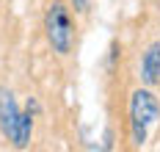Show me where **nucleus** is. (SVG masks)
<instances>
[{
    "label": "nucleus",
    "mask_w": 160,
    "mask_h": 152,
    "mask_svg": "<svg viewBox=\"0 0 160 152\" xmlns=\"http://www.w3.org/2000/svg\"><path fill=\"white\" fill-rule=\"evenodd\" d=\"M127 116H130V141H132V147H144L152 127L160 119V100L149 86L135 89L130 94Z\"/></svg>",
    "instance_id": "nucleus-1"
},
{
    "label": "nucleus",
    "mask_w": 160,
    "mask_h": 152,
    "mask_svg": "<svg viewBox=\"0 0 160 152\" xmlns=\"http://www.w3.org/2000/svg\"><path fill=\"white\" fill-rule=\"evenodd\" d=\"M44 36L47 44L52 47L55 55H69L75 44V22H72V8L64 0L50 3L47 17H44Z\"/></svg>",
    "instance_id": "nucleus-2"
},
{
    "label": "nucleus",
    "mask_w": 160,
    "mask_h": 152,
    "mask_svg": "<svg viewBox=\"0 0 160 152\" xmlns=\"http://www.w3.org/2000/svg\"><path fill=\"white\" fill-rule=\"evenodd\" d=\"M17 119H19V105L14 100V91L3 86L0 89V133H3V138L11 141L17 130Z\"/></svg>",
    "instance_id": "nucleus-3"
},
{
    "label": "nucleus",
    "mask_w": 160,
    "mask_h": 152,
    "mask_svg": "<svg viewBox=\"0 0 160 152\" xmlns=\"http://www.w3.org/2000/svg\"><path fill=\"white\" fill-rule=\"evenodd\" d=\"M141 83L149 89L160 83V42H152L141 55Z\"/></svg>",
    "instance_id": "nucleus-4"
},
{
    "label": "nucleus",
    "mask_w": 160,
    "mask_h": 152,
    "mask_svg": "<svg viewBox=\"0 0 160 152\" xmlns=\"http://www.w3.org/2000/svg\"><path fill=\"white\" fill-rule=\"evenodd\" d=\"M33 124H36V111H31V108L19 111L17 130H14V135H11V144H14L17 149H25V147L31 144V138H33Z\"/></svg>",
    "instance_id": "nucleus-5"
},
{
    "label": "nucleus",
    "mask_w": 160,
    "mask_h": 152,
    "mask_svg": "<svg viewBox=\"0 0 160 152\" xmlns=\"http://www.w3.org/2000/svg\"><path fill=\"white\" fill-rule=\"evenodd\" d=\"M69 6H72L75 14H86L88 11V0H69Z\"/></svg>",
    "instance_id": "nucleus-6"
}]
</instances>
